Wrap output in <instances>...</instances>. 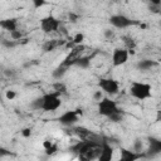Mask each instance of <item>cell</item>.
Instances as JSON below:
<instances>
[{
	"label": "cell",
	"mask_w": 161,
	"mask_h": 161,
	"mask_svg": "<svg viewBox=\"0 0 161 161\" xmlns=\"http://www.w3.org/2000/svg\"><path fill=\"white\" fill-rule=\"evenodd\" d=\"M9 155H11V152H10L8 148H5V147H1V146H0V157L9 156Z\"/></svg>",
	"instance_id": "obj_28"
},
{
	"label": "cell",
	"mask_w": 161,
	"mask_h": 161,
	"mask_svg": "<svg viewBox=\"0 0 161 161\" xmlns=\"http://www.w3.org/2000/svg\"><path fill=\"white\" fill-rule=\"evenodd\" d=\"M72 132L74 133V135H77L79 138H82V140H89V137L92 136V132L88 130V128H86V127H72Z\"/></svg>",
	"instance_id": "obj_14"
},
{
	"label": "cell",
	"mask_w": 161,
	"mask_h": 161,
	"mask_svg": "<svg viewBox=\"0 0 161 161\" xmlns=\"http://www.w3.org/2000/svg\"><path fill=\"white\" fill-rule=\"evenodd\" d=\"M78 118H79V112L78 109L77 111H65L63 112L59 117H58V121L60 125H63L64 127H73L77 122H78Z\"/></svg>",
	"instance_id": "obj_8"
},
{
	"label": "cell",
	"mask_w": 161,
	"mask_h": 161,
	"mask_svg": "<svg viewBox=\"0 0 161 161\" xmlns=\"http://www.w3.org/2000/svg\"><path fill=\"white\" fill-rule=\"evenodd\" d=\"M118 161H119V160H118Z\"/></svg>",
	"instance_id": "obj_32"
},
{
	"label": "cell",
	"mask_w": 161,
	"mask_h": 161,
	"mask_svg": "<svg viewBox=\"0 0 161 161\" xmlns=\"http://www.w3.org/2000/svg\"><path fill=\"white\" fill-rule=\"evenodd\" d=\"M21 135H23L24 137H29V136L31 135V131H30V128H24V130L21 131Z\"/></svg>",
	"instance_id": "obj_30"
},
{
	"label": "cell",
	"mask_w": 161,
	"mask_h": 161,
	"mask_svg": "<svg viewBox=\"0 0 161 161\" xmlns=\"http://www.w3.org/2000/svg\"><path fill=\"white\" fill-rule=\"evenodd\" d=\"M130 94L138 101H143L152 97V87L145 82H132L130 86Z\"/></svg>",
	"instance_id": "obj_2"
},
{
	"label": "cell",
	"mask_w": 161,
	"mask_h": 161,
	"mask_svg": "<svg viewBox=\"0 0 161 161\" xmlns=\"http://www.w3.org/2000/svg\"><path fill=\"white\" fill-rule=\"evenodd\" d=\"M5 74H6L8 77H13V75L15 74V70H14V69H6V70H5Z\"/></svg>",
	"instance_id": "obj_31"
},
{
	"label": "cell",
	"mask_w": 161,
	"mask_h": 161,
	"mask_svg": "<svg viewBox=\"0 0 161 161\" xmlns=\"http://www.w3.org/2000/svg\"><path fill=\"white\" fill-rule=\"evenodd\" d=\"M55 47H57V44L54 43V40H50V42H47V43L43 45V50H44V52H50V50H53Z\"/></svg>",
	"instance_id": "obj_21"
},
{
	"label": "cell",
	"mask_w": 161,
	"mask_h": 161,
	"mask_svg": "<svg viewBox=\"0 0 161 161\" xmlns=\"http://www.w3.org/2000/svg\"><path fill=\"white\" fill-rule=\"evenodd\" d=\"M123 39H125L123 42H125V43H126V45H127V48H126V49L130 52V49L135 47V42H133V39H132L131 36H123Z\"/></svg>",
	"instance_id": "obj_23"
},
{
	"label": "cell",
	"mask_w": 161,
	"mask_h": 161,
	"mask_svg": "<svg viewBox=\"0 0 161 161\" xmlns=\"http://www.w3.org/2000/svg\"><path fill=\"white\" fill-rule=\"evenodd\" d=\"M31 4H33V6H34V9H40L42 6L47 5V1H45V0H33Z\"/></svg>",
	"instance_id": "obj_24"
},
{
	"label": "cell",
	"mask_w": 161,
	"mask_h": 161,
	"mask_svg": "<svg viewBox=\"0 0 161 161\" xmlns=\"http://www.w3.org/2000/svg\"><path fill=\"white\" fill-rule=\"evenodd\" d=\"M73 65H75V67H78L80 69H87L91 65V60H89L88 57H78Z\"/></svg>",
	"instance_id": "obj_16"
},
{
	"label": "cell",
	"mask_w": 161,
	"mask_h": 161,
	"mask_svg": "<svg viewBox=\"0 0 161 161\" xmlns=\"http://www.w3.org/2000/svg\"><path fill=\"white\" fill-rule=\"evenodd\" d=\"M83 39H84V35H83L82 33H78V34L74 35V38H73V43H74V44H80V43L83 42Z\"/></svg>",
	"instance_id": "obj_25"
},
{
	"label": "cell",
	"mask_w": 161,
	"mask_h": 161,
	"mask_svg": "<svg viewBox=\"0 0 161 161\" xmlns=\"http://www.w3.org/2000/svg\"><path fill=\"white\" fill-rule=\"evenodd\" d=\"M40 29L44 33H54V31H58L62 23L58 18H55L54 15H47L44 18L40 19Z\"/></svg>",
	"instance_id": "obj_5"
},
{
	"label": "cell",
	"mask_w": 161,
	"mask_h": 161,
	"mask_svg": "<svg viewBox=\"0 0 161 161\" xmlns=\"http://www.w3.org/2000/svg\"><path fill=\"white\" fill-rule=\"evenodd\" d=\"M103 97H104V96H103V92H102L101 89H98V91H96V92L93 93V99L97 101V102H99Z\"/></svg>",
	"instance_id": "obj_26"
},
{
	"label": "cell",
	"mask_w": 161,
	"mask_h": 161,
	"mask_svg": "<svg viewBox=\"0 0 161 161\" xmlns=\"http://www.w3.org/2000/svg\"><path fill=\"white\" fill-rule=\"evenodd\" d=\"M62 106L60 93L58 92H48L40 96V109L45 112H54Z\"/></svg>",
	"instance_id": "obj_1"
},
{
	"label": "cell",
	"mask_w": 161,
	"mask_h": 161,
	"mask_svg": "<svg viewBox=\"0 0 161 161\" xmlns=\"http://www.w3.org/2000/svg\"><path fill=\"white\" fill-rule=\"evenodd\" d=\"M15 97H16V93H15L14 91H8V92H6V99L13 101Z\"/></svg>",
	"instance_id": "obj_29"
},
{
	"label": "cell",
	"mask_w": 161,
	"mask_h": 161,
	"mask_svg": "<svg viewBox=\"0 0 161 161\" xmlns=\"http://www.w3.org/2000/svg\"><path fill=\"white\" fill-rule=\"evenodd\" d=\"M98 87L99 89L108 94V96H114L119 92V83L114 78H99L98 80Z\"/></svg>",
	"instance_id": "obj_4"
},
{
	"label": "cell",
	"mask_w": 161,
	"mask_h": 161,
	"mask_svg": "<svg viewBox=\"0 0 161 161\" xmlns=\"http://www.w3.org/2000/svg\"><path fill=\"white\" fill-rule=\"evenodd\" d=\"M10 38H11V40H14V42L20 40V39L23 38V33H21L19 29H16V30H14V31L10 33Z\"/></svg>",
	"instance_id": "obj_20"
},
{
	"label": "cell",
	"mask_w": 161,
	"mask_h": 161,
	"mask_svg": "<svg viewBox=\"0 0 161 161\" xmlns=\"http://www.w3.org/2000/svg\"><path fill=\"white\" fill-rule=\"evenodd\" d=\"M0 28H3L4 30L11 33L14 30L18 29V20L14 18H8V19H3L0 20Z\"/></svg>",
	"instance_id": "obj_12"
},
{
	"label": "cell",
	"mask_w": 161,
	"mask_h": 161,
	"mask_svg": "<svg viewBox=\"0 0 161 161\" xmlns=\"http://www.w3.org/2000/svg\"><path fill=\"white\" fill-rule=\"evenodd\" d=\"M128 57H130V52L126 48H119V47L114 48L112 52V57H111L113 67H121L126 64L128 60Z\"/></svg>",
	"instance_id": "obj_6"
},
{
	"label": "cell",
	"mask_w": 161,
	"mask_h": 161,
	"mask_svg": "<svg viewBox=\"0 0 161 161\" xmlns=\"http://www.w3.org/2000/svg\"><path fill=\"white\" fill-rule=\"evenodd\" d=\"M161 152V141L158 138L155 137H150L148 138V148L147 152H145V156H155L158 155Z\"/></svg>",
	"instance_id": "obj_11"
},
{
	"label": "cell",
	"mask_w": 161,
	"mask_h": 161,
	"mask_svg": "<svg viewBox=\"0 0 161 161\" xmlns=\"http://www.w3.org/2000/svg\"><path fill=\"white\" fill-rule=\"evenodd\" d=\"M54 92H58V93H64L65 92V86L62 83V80L54 83Z\"/></svg>",
	"instance_id": "obj_22"
},
{
	"label": "cell",
	"mask_w": 161,
	"mask_h": 161,
	"mask_svg": "<svg viewBox=\"0 0 161 161\" xmlns=\"http://www.w3.org/2000/svg\"><path fill=\"white\" fill-rule=\"evenodd\" d=\"M132 151L137 152V153H143V142L141 138H136L133 141V146H132Z\"/></svg>",
	"instance_id": "obj_17"
},
{
	"label": "cell",
	"mask_w": 161,
	"mask_h": 161,
	"mask_svg": "<svg viewBox=\"0 0 161 161\" xmlns=\"http://www.w3.org/2000/svg\"><path fill=\"white\" fill-rule=\"evenodd\" d=\"M1 43H3L6 48H13V47H15V45H16V42H14V40H10V42H9L8 39H4Z\"/></svg>",
	"instance_id": "obj_27"
},
{
	"label": "cell",
	"mask_w": 161,
	"mask_h": 161,
	"mask_svg": "<svg viewBox=\"0 0 161 161\" xmlns=\"http://www.w3.org/2000/svg\"><path fill=\"white\" fill-rule=\"evenodd\" d=\"M111 122H121L122 119H123V112L122 111H119V112H117V113H114L113 116H111L109 118H108Z\"/></svg>",
	"instance_id": "obj_19"
},
{
	"label": "cell",
	"mask_w": 161,
	"mask_h": 161,
	"mask_svg": "<svg viewBox=\"0 0 161 161\" xmlns=\"http://www.w3.org/2000/svg\"><path fill=\"white\" fill-rule=\"evenodd\" d=\"M113 156H114L113 146H111V143H108L107 141H102L99 153L97 156V161H112Z\"/></svg>",
	"instance_id": "obj_9"
},
{
	"label": "cell",
	"mask_w": 161,
	"mask_h": 161,
	"mask_svg": "<svg viewBox=\"0 0 161 161\" xmlns=\"http://www.w3.org/2000/svg\"><path fill=\"white\" fill-rule=\"evenodd\" d=\"M67 70H68V68L60 64V65H58V67L52 72V77H53L57 82H60V80L64 78V75L67 74Z\"/></svg>",
	"instance_id": "obj_15"
},
{
	"label": "cell",
	"mask_w": 161,
	"mask_h": 161,
	"mask_svg": "<svg viewBox=\"0 0 161 161\" xmlns=\"http://www.w3.org/2000/svg\"><path fill=\"white\" fill-rule=\"evenodd\" d=\"M103 36H104L107 40H112V39H114V36H116V31H114L113 29H111V28H106V29L103 30Z\"/></svg>",
	"instance_id": "obj_18"
},
{
	"label": "cell",
	"mask_w": 161,
	"mask_h": 161,
	"mask_svg": "<svg viewBox=\"0 0 161 161\" xmlns=\"http://www.w3.org/2000/svg\"><path fill=\"white\" fill-rule=\"evenodd\" d=\"M157 65V62L152 60V59H142V60H138L137 64H136V68L138 70H142V72H146V70H150L151 68L156 67Z\"/></svg>",
	"instance_id": "obj_13"
},
{
	"label": "cell",
	"mask_w": 161,
	"mask_h": 161,
	"mask_svg": "<svg viewBox=\"0 0 161 161\" xmlns=\"http://www.w3.org/2000/svg\"><path fill=\"white\" fill-rule=\"evenodd\" d=\"M109 24L113 26V28H117V29H126L131 25L135 24V21L132 19H130L128 16L123 15V14H114V15H111L109 16Z\"/></svg>",
	"instance_id": "obj_7"
},
{
	"label": "cell",
	"mask_w": 161,
	"mask_h": 161,
	"mask_svg": "<svg viewBox=\"0 0 161 161\" xmlns=\"http://www.w3.org/2000/svg\"><path fill=\"white\" fill-rule=\"evenodd\" d=\"M97 109H98V113L106 118H109L111 116H113L114 113L119 112L121 109L118 108V104L116 101H113L112 98L109 97H103L99 102H97Z\"/></svg>",
	"instance_id": "obj_3"
},
{
	"label": "cell",
	"mask_w": 161,
	"mask_h": 161,
	"mask_svg": "<svg viewBox=\"0 0 161 161\" xmlns=\"http://www.w3.org/2000/svg\"><path fill=\"white\" fill-rule=\"evenodd\" d=\"M119 152H121L119 161H137L142 157H146L145 152L143 153H137V152H135L132 150H128V148H125V147H121Z\"/></svg>",
	"instance_id": "obj_10"
}]
</instances>
